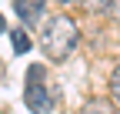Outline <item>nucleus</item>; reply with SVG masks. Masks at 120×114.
Segmentation results:
<instances>
[{"label": "nucleus", "instance_id": "obj_1", "mask_svg": "<svg viewBox=\"0 0 120 114\" xmlns=\"http://www.w3.org/2000/svg\"><path fill=\"white\" fill-rule=\"evenodd\" d=\"M77 24H73L67 13H57V17H50L47 24H43V30H40V50L50 57L53 64H64L67 57L77 50Z\"/></svg>", "mask_w": 120, "mask_h": 114}, {"label": "nucleus", "instance_id": "obj_2", "mask_svg": "<svg viewBox=\"0 0 120 114\" xmlns=\"http://www.w3.org/2000/svg\"><path fill=\"white\" fill-rule=\"evenodd\" d=\"M23 104L34 111V114H50L57 104V91L47 77V70L40 64H30L27 67V87H23Z\"/></svg>", "mask_w": 120, "mask_h": 114}, {"label": "nucleus", "instance_id": "obj_3", "mask_svg": "<svg viewBox=\"0 0 120 114\" xmlns=\"http://www.w3.org/2000/svg\"><path fill=\"white\" fill-rule=\"evenodd\" d=\"M13 13L23 24H40L47 17V0H13Z\"/></svg>", "mask_w": 120, "mask_h": 114}, {"label": "nucleus", "instance_id": "obj_4", "mask_svg": "<svg viewBox=\"0 0 120 114\" xmlns=\"http://www.w3.org/2000/svg\"><path fill=\"white\" fill-rule=\"evenodd\" d=\"M80 114H117L113 111V101H100V97H94V101H87Z\"/></svg>", "mask_w": 120, "mask_h": 114}, {"label": "nucleus", "instance_id": "obj_5", "mask_svg": "<svg viewBox=\"0 0 120 114\" xmlns=\"http://www.w3.org/2000/svg\"><path fill=\"white\" fill-rule=\"evenodd\" d=\"M10 47L17 50V54H27V50H30V37H27L23 30H13V34H10Z\"/></svg>", "mask_w": 120, "mask_h": 114}, {"label": "nucleus", "instance_id": "obj_6", "mask_svg": "<svg viewBox=\"0 0 120 114\" xmlns=\"http://www.w3.org/2000/svg\"><path fill=\"white\" fill-rule=\"evenodd\" d=\"M113 0H80V7L83 10H94V13H103V10H110Z\"/></svg>", "mask_w": 120, "mask_h": 114}, {"label": "nucleus", "instance_id": "obj_7", "mask_svg": "<svg viewBox=\"0 0 120 114\" xmlns=\"http://www.w3.org/2000/svg\"><path fill=\"white\" fill-rule=\"evenodd\" d=\"M110 97H113V104L120 107V67H113V74H110Z\"/></svg>", "mask_w": 120, "mask_h": 114}, {"label": "nucleus", "instance_id": "obj_8", "mask_svg": "<svg viewBox=\"0 0 120 114\" xmlns=\"http://www.w3.org/2000/svg\"><path fill=\"white\" fill-rule=\"evenodd\" d=\"M4 30H7V20H4V17H0V34H4Z\"/></svg>", "mask_w": 120, "mask_h": 114}, {"label": "nucleus", "instance_id": "obj_9", "mask_svg": "<svg viewBox=\"0 0 120 114\" xmlns=\"http://www.w3.org/2000/svg\"><path fill=\"white\" fill-rule=\"evenodd\" d=\"M0 114H7V111H0Z\"/></svg>", "mask_w": 120, "mask_h": 114}]
</instances>
